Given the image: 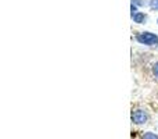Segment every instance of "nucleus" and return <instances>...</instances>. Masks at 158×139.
I'll list each match as a JSON object with an SVG mask.
<instances>
[{"label": "nucleus", "instance_id": "nucleus-1", "mask_svg": "<svg viewBox=\"0 0 158 139\" xmlns=\"http://www.w3.org/2000/svg\"><path fill=\"white\" fill-rule=\"evenodd\" d=\"M137 42L142 45H148V46H153V45L158 43V36L156 33H151V32H143L140 35H137Z\"/></svg>", "mask_w": 158, "mask_h": 139}, {"label": "nucleus", "instance_id": "nucleus-2", "mask_svg": "<svg viewBox=\"0 0 158 139\" xmlns=\"http://www.w3.org/2000/svg\"><path fill=\"white\" fill-rule=\"evenodd\" d=\"M132 121L135 124H144L147 121V113L143 110H135L132 113Z\"/></svg>", "mask_w": 158, "mask_h": 139}, {"label": "nucleus", "instance_id": "nucleus-3", "mask_svg": "<svg viewBox=\"0 0 158 139\" xmlns=\"http://www.w3.org/2000/svg\"><path fill=\"white\" fill-rule=\"evenodd\" d=\"M133 20H135V22H137V24H142V22L146 20V15L143 13H136L133 15Z\"/></svg>", "mask_w": 158, "mask_h": 139}, {"label": "nucleus", "instance_id": "nucleus-4", "mask_svg": "<svg viewBox=\"0 0 158 139\" xmlns=\"http://www.w3.org/2000/svg\"><path fill=\"white\" fill-rule=\"evenodd\" d=\"M142 139H158V137L156 134H153V132H146Z\"/></svg>", "mask_w": 158, "mask_h": 139}, {"label": "nucleus", "instance_id": "nucleus-5", "mask_svg": "<svg viewBox=\"0 0 158 139\" xmlns=\"http://www.w3.org/2000/svg\"><path fill=\"white\" fill-rule=\"evenodd\" d=\"M150 6H151V8H153V10H158V0H151Z\"/></svg>", "mask_w": 158, "mask_h": 139}, {"label": "nucleus", "instance_id": "nucleus-6", "mask_svg": "<svg viewBox=\"0 0 158 139\" xmlns=\"http://www.w3.org/2000/svg\"><path fill=\"white\" fill-rule=\"evenodd\" d=\"M153 72H154V75L158 78V63L154 64V67H153Z\"/></svg>", "mask_w": 158, "mask_h": 139}]
</instances>
